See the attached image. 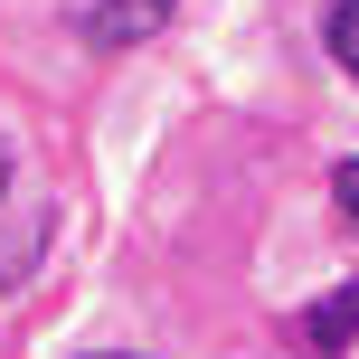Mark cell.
<instances>
[{"label": "cell", "instance_id": "obj_1", "mask_svg": "<svg viewBox=\"0 0 359 359\" xmlns=\"http://www.w3.org/2000/svg\"><path fill=\"white\" fill-rule=\"evenodd\" d=\"M48 236H57V208L38 189H19L10 208H0V293H19L38 274V255H48Z\"/></svg>", "mask_w": 359, "mask_h": 359}, {"label": "cell", "instance_id": "obj_2", "mask_svg": "<svg viewBox=\"0 0 359 359\" xmlns=\"http://www.w3.org/2000/svg\"><path fill=\"white\" fill-rule=\"evenodd\" d=\"M170 10L180 0H86V48H142V38H161L170 29Z\"/></svg>", "mask_w": 359, "mask_h": 359}, {"label": "cell", "instance_id": "obj_3", "mask_svg": "<svg viewBox=\"0 0 359 359\" xmlns=\"http://www.w3.org/2000/svg\"><path fill=\"white\" fill-rule=\"evenodd\" d=\"M359 341V284H341V293H322V303L303 312V350H322V359H341Z\"/></svg>", "mask_w": 359, "mask_h": 359}, {"label": "cell", "instance_id": "obj_4", "mask_svg": "<svg viewBox=\"0 0 359 359\" xmlns=\"http://www.w3.org/2000/svg\"><path fill=\"white\" fill-rule=\"evenodd\" d=\"M322 38H331V57L359 76V0H331V19H322Z\"/></svg>", "mask_w": 359, "mask_h": 359}, {"label": "cell", "instance_id": "obj_5", "mask_svg": "<svg viewBox=\"0 0 359 359\" xmlns=\"http://www.w3.org/2000/svg\"><path fill=\"white\" fill-rule=\"evenodd\" d=\"M331 198H341V227L359 236V161H341V170H331Z\"/></svg>", "mask_w": 359, "mask_h": 359}, {"label": "cell", "instance_id": "obj_6", "mask_svg": "<svg viewBox=\"0 0 359 359\" xmlns=\"http://www.w3.org/2000/svg\"><path fill=\"white\" fill-rule=\"evenodd\" d=\"M10 180H19V151H10V133H0V208H10V198H19Z\"/></svg>", "mask_w": 359, "mask_h": 359}, {"label": "cell", "instance_id": "obj_7", "mask_svg": "<svg viewBox=\"0 0 359 359\" xmlns=\"http://www.w3.org/2000/svg\"><path fill=\"white\" fill-rule=\"evenodd\" d=\"M86 359H151V350H86Z\"/></svg>", "mask_w": 359, "mask_h": 359}]
</instances>
